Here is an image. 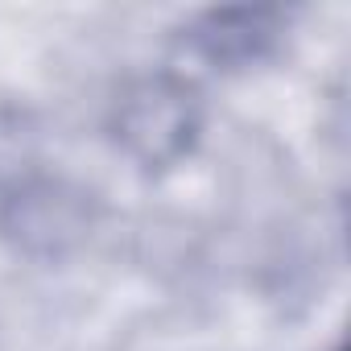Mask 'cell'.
Here are the masks:
<instances>
[{
	"instance_id": "obj_1",
	"label": "cell",
	"mask_w": 351,
	"mask_h": 351,
	"mask_svg": "<svg viewBox=\"0 0 351 351\" xmlns=\"http://www.w3.org/2000/svg\"><path fill=\"white\" fill-rule=\"evenodd\" d=\"M199 95L178 79H141L116 104V136L141 165H173L199 141Z\"/></svg>"
},
{
	"instance_id": "obj_2",
	"label": "cell",
	"mask_w": 351,
	"mask_h": 351,
	"mask_svg": "<svg viewBox=\"0 0 351 351\" xmlns=\"http://www.w3.org/2000/svg\"><path fill=\"white\" fill-rule=\"evenodd\" d=\"M289 34V13L269 5H240V9H211L186 25V50L207 66L240 71L265 62L281 38Z\"/></svg>"
}]
</instances>
